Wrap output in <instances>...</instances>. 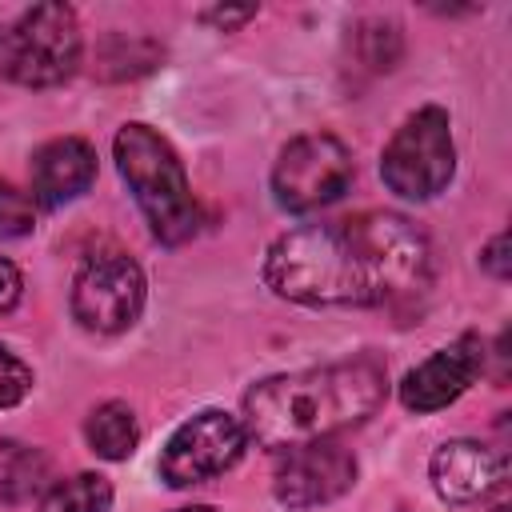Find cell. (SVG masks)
Masks as SVG:
<instances>
[{
    "mask_svg": "<svg viewBox=\"0 0 512 512\" xmlns=\"http://www.w3.org/2000/svg\"><path fill=\"white\" fill-rule=\"evenodd\" d=\"M248 448L244 420L224 408H204L188 416L160 452V480L172 488L204 484L220 472H228Z\"/></svg>",
    "mask_w": 512,
    "mask_h": 512,
    "instance_id": "obj_7",
    "label": "cell"
},
{
    "mask_svg": "<svg viewBox=\"0 0 512 512\" xmlns=\"http://www.w3.org/2000/svg\"><path fill=\"white\" fill-rule=\"evenodd\" d=\"M144 308V272L124 252H96L80 264L72 280V316L80 328L116 336L140 320Z\"/></svg>",
    "mask_w": 512,
    "mask_h": 512,
    "instance_id": "obj_8",
    "label": "cell"
},
{
    "mask_svg": "<svg viewBox=\"0 0 512 512\" xmlns=\"http://www.w3.org/2000/svg\"><path fill=\"white\" fill-rule=\"evenodd\" d=\"M80 64V24L68 4H36L0 28V80L24 88L64 84Z\"/></svg>",
    "mask_w": 512,
    "mask_h": 512,
    "instance_id": "obj_4",
    "label": "cell"
},
{
    "mask_svg": "<svg viewBox=\"0 0 512 512\" xmlns=\"http://www.w3.org/2000/svg\"><path fill=\"white\" fill-rule=\"evenodd\" d=\"M388 396V372L376 356L260 380L244 396V432L260 448H300L368 420Z\"/></svg>",
    "mask_w": 512,
    "mask_h": 512,
    "instance_id": "obj_2",
    "label": "cell"
},
{
    "mask_svg": "<svg viewBox=\"0 0 512 512\" xmlns=\"http://www.w3.org/2000/svg\"><path fill=\"white\" fill-rule=\"evenodd\" d=\"M360 56L376 72L396 68V60H400V32H396V24H380V20L364 24L360 28Z\"/></svg>",
    "mask_w": 512,
    "mask_h": 512,
    "instance_id": "obj_16",
    "label": "cell"
},
{
    "mask_svg": "<svg viewBox=\"0 0 512 512\" xmlns=\"http://www.w3.org/2000/svg\"><path fill=\"white\" fill-rule=\"evenodd\" d=\"M252 16H256L252 4H248V8H204V12H200V20H208V24L224 28V32H228V28H240V24L252 20Z\"/></svg>",
    "mask_w": 512,
    "mask_h": 512,
    "instance_id": "obj_21",
    "label": "cell"
},
{
    "mask_svg": "<svg viewBox=\"0 0 512 512\" xmlns=\"http://www.w3.org/2000/svg\"><path fill=\"white\" fill-rule=\"evenodd\" d=\"M452 172H456L452 124H448V112L436 104L412 112L396 128L380 160L384 184L404 200H432L436 192L448 188Z\"/></svg>",
    "mask_w": 512,
    "mask_h": 512,
    "instance_id": "obj_5",
    "label": "cell"
},
{
    "mask_svg": "<svg viewBox=\"0 0 512 512\" xmlns=\"http://www.w3.org/2000/svg\"><path fill=\"white\" fill-rule=\"evenodd\" d=\"M176 512H216V508H204V504H196V508H176Z\"/></svg>",
    "mask_w": 512,
    "mask_h": 512,
    "instance_id": "obj_22",
    "label": "cell"
},
{
    "mask_svg": "<svg viewBox=\"0 0 512 512\" xmlns=\"http://www.w3.org/2000/svg\"><path fill=\"white\" fill-rule=\"evenodd\" d=\"M20 288H24L20 268H16L12 260H0V312H8V308L20 300Z\"/></svg>",
    "mask_w": 512,
    "mask_h": 512,
    "instance_id": "obj_20",
    "label": "cell"
},
{
    "mask_svg": "<svg viewBox=\"0 0 512 512\" xmlns=\"http://www.w3.org/2000/svg\"><path fill=\"white\" fill-rule=\"evenodd\" d=\"M112 152L152 236L164 244L192 240L200 232V204L188 188L176 148L148 124H124L112 140Z\"/></svg>",
    "mask_w": 512,
    "mask_h": 512,
    "instance_id": "obj_3",
    "label": "cell"
},
{
    "mask_svg": "<svg viewBox=\"0 0 512 512\" xmlns=\"http://www.w3.org/2000/svg\"><path fill=\"white\" fill-rule=\"evenodd\" d=\"M356 484V456L336 440H312L288 448L272 476V492L284 508H316L344 496Z\"/></svg>",
    "mask_w": 512,
    "mask_h": 512,
    "instance_id": "obj_9",
    "label": "cell"
},
{
    "mask_svg": "<svg viewBox=\"0 0 512 512\" xmlns=\"http://www.w3.org/2000/svg\"><path fill=\"white\" fill-rule=\"evenodd\" d=\"M96 180V152L80 136L48 140L32 156V200L44 208H60L76 196H84Z\"/></svg>",
    "mask_w": 512,
    "mask_h": 512,
    "instance_id": "obj_12",
    "label": "cell"
},
{
    "mask_svg": "<svg viewBox=\"0 0 512 512\" xmlns=\"http://www.w3.org/2000/svg\"><path fill=\"white\" fill-rule=\"evenodd\" d=\"M348 184H352V152L332 132L296 136L272 168V196L288 212H316L340 200Z\"/></svg>",
    "mask_w": 512,
    "mask_h": 512,
    "instance_id": "obj_6",
    "label": "cell"
},
{
    "mask_svg": "<svg viewBox=\"0 0 512 512\" xmlns=\"http://www.w3.org/2000/svg\"><path fill=\"white\" fill-rule=\"evenodd\" d=\"M428 476H432V488L440 500L472 504L504 484V456H496L480 440H448L432 452Z\"/></svg>",
    "mask_w": 512,
    "mask_h": 512,
    "instance_id": "obj_11",
    "label": "cell"
},
{
    "mask_svg": "<svg viewBox=\"0 0 512 512\" xmlns=\"http://www.w3.org/2000/svg\"><path fill=\"white\" fill-rule=\"evenodd\" d=\"M108 508H112V484L100 472H76L68 480H56L40 500V512H108Z\"/></svg>",
    "mask_w": 512,
    "mask_h": 512,
    "instance_id": "obj_15",
    "label": "cell"
},
{
    "mask_svg": "<svg viewBox=\"0 0 512 512\" xmlns=\"http://www.w3.org/2000/svg\"><path fill=\"white\" fill-rule=\"evenodd\" d=\"M48 480V460L44 452L20 444V440H0V500L16 504L40 492Z\"/></svg>",
    "mask_w": 512,
    "mask_h": 512,
    "instance_id": "obj_14",
    "label": "cell"
},
{
    "mask_svg": "<svg viewBox=\"0 0 512 512\" xmlns=\"http://www.w3.org/2000/svg\"><path fill=\"white\" fill-rule=\"evenodd\" d=\"M428 236L400 212H356L284 232L264 256V284L308 308H372L428 280Z\"/></svg>",
    "mask_w": 512,
    "mask_h": 512,
    "instance_id": "obj_1",
    "label": "cell"
},
{
    "mask_svg": "<svg viewBox=\"0 0 512 512\" xmlns=\"http://www.w3.org/2000/svg\"><path fill=\"white\" fill-rule=\"evenodd\" d=\"M484 372V340L476 332H464L460 340L436 348L428 360H420L404 384H400V400L408 412H436L448 408L452 400H460L472 380Z\"/></svg>",
    "mask_w": 512,
    "mask_h": 512,
    "instance_id": "obj_10",
    "label": "cell"
},
{
    "mask_svg": "<svg viewBox=\"0 0 512 512\" xmlns=\"http://www.w3.org/2000/svg\"><path fill=\"white\" fill-rule=\"evenodd\" d=\"M84 436H88V448L100 460H128L140 444V424H136V412L124 400H108V404L92 408V416L84 424Z\"/></svg>",
    "mask_w": 512,
    "mask_h": 512,
    "instance_id": "obj_13",
    "label": "cell"
},
{
    "mask_svg": "<svg viewBox=\"0 0 512 512\" xmlns=\"http://www.w3.org/2000/svg\"><path fill=\"white\" fill-rule=\"evenodd\" d=\"M480 264L496 276V280H508L512 276V256H508V232H500V236H492L488 240V248L480 252Z\"/></svg>",
    "mask_w": 512,
    "mask_h": 512,
    "instance_id": "obj_19",
    "label": "cell"
},
{
    "mask_svg": "<svg viewBox=\"0 0 512 512\" xmlns=\"http://www.w3.org/2000/svg\"><path fill=\"white\" fill-rule=\"evenodd\" d=\"M28 392H32V368L0 344V408L20 404Z\"/></svg>",
    "mask_w": 512,
    "mask_h": 512,
    "instance_id": "obj_18",
    "label": "cell"
},
{
    "mask_svg": "<svg viewBox=\"0 0 512 512\" xmlns=\"http://www.w3.org/2000/svg\"><path fill=\"white\" fill-rule=\"evenodd\" d=\"M36 228V200L12 184H0V240L28 236Z\"/></svg>",
    "mask_w": 512,
    "mask_h": 512,
    "instance_id": "obj_17",
    "label": "cell"
}]
</instances>
